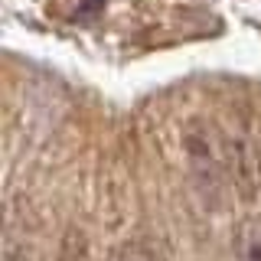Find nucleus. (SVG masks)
Returning <instances> with one entry per match:
<instances>
[{
  "mask_svg": "<svg viewBox=\"0 0 261 261\" xmlns=\"http://www.w3.org/2000/svg\"><path fill=\"white\" fill-rule=\"evenodd\" d=\"M183 153H186V163H190L193 176L199 179L202 186L216 190L219 179L225 176V141H219L212 134V127H206L202 121H186L183 127Z\"/></svg>",
  "mask_w": 261,
  "mask_h": 261,
  "instance_id": "1",
  "label": "nucleus"
},
{
  "mask_svg": "<svg viewBox=\"0 0 261 261\" xmlns=\"http://www.w3.org/2000/svg\"><path fill=\"white\" fill-rule=\"evenodd\" d=\"M235 261H261V216H248L235 235Z\"/></svg>",
  "mask_w": 261,
  "mask_h": 261,
  "instance_id": "2",
  "label": "nucleus"
},
{
  "mask_svg": "<svg viewBox=\"0 0 261 261\" xmlns=\"http://www.w3.org/2000/svg\"><path fill=\"white\" fill-rule=\"evenodd\" d=\"M56 261H88V239L82 228H65L59 239V251H56Z\"/></svg>",
  "mask_w": 261,
  "mask_h": 261,
  "instance_id": "3",
  "label": "nucleus"
},
{
  "mask_svg": "<svg viewBox=\"0 0 261 261\" xmlns=\"http://www.w3.org/2000/svg\"><path fill=\"white\" fill-rule=\"evenodd\" d=\"M114 261H160V258H157V251H153L147 242L134 239V242L121 245V251H118V258H114Z\"/></svg>",
  "mask_w": 261,
  "mask_h": 261,
  "instance_id": "4",
  "label": "nucleus"
},
{
  "mask_svg": "<svg viewBox=\"0 0 261 261\" xmlns=\"http://www.w3.org/2000/svg\"><path fill=\"white\" fill-rule=\"evenodd\" d=\"M4 261H30V251H27V245H20V242H13V239H7Z\"/></svg>",
  "mask_w": 261,
  "mask_h": 261,
  "instance_id": "5",
  "label": "nucleus"
}]
</instances>
